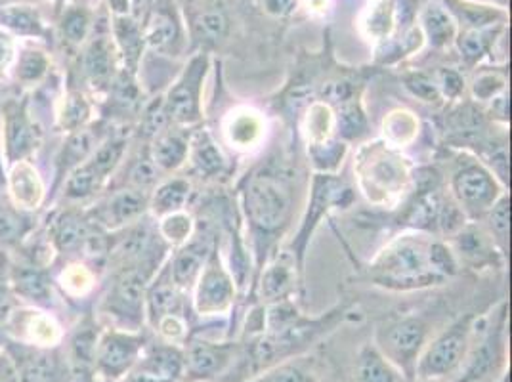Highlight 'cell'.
<instances>
[{"mask_svg":"<svg viewBox=\"0 0 512 382\" xmlns=\"http://www.w3.org/2000/svg\"><path fill=\"white\" fill-rule=\"evenodd\" d=\"M348 316V302H342L318 318L300 314L291 298L264 306L262 331L241 342V350L232 369L218 382L249 381L276 363L299 358L316 342L331 335Z\"/></svg>","mask_w":512,"mask_h":382,"instance_id":"obj_1","label":"cell"},{"mask_svg":"<svg viewBox=\"0 0 512 382\" xmlns=\"http://www.w3.org/2000/svg\"><path fill=\"white\" fill-rule=\"evenodd\" d=\"M295 178L285 159L272 155L249 170L237 186L241 213L255 251L256 276L270 262L279 239L293 222L297 203Z\"/></svg>","mask_w":512,"mask_h":382,"instance_id":"obj_2","label":"cell"},{"mask_svg":"<svg viewBox=\"0 0 512 382\" xmlns=\"http://www.w3.org/2000/svg\"><path fill=\"white\" fill-rule=\"evenodd\" d=\"M459 274L448 241L423 232L392 239L367 266L369 281L388 291H419L442 285Z\"/></svg>","mask_w":512,"mask_h":382,"instance_id":"obj_3","label":"cell"},{"mask_svg":"<svg viewBox=\"0 0 512 382\" xmlns=\"http://www.w3.org/2000/svg\"><path fill=\"white\" fill-rule=\"evenodd\" d=\"M480 321L482 318L478 314L469 312L449 323L440 335L428 340L417 361L415 379L448 381V377L459 373L476 339Z\"/></svg>","mask_w":512,"mask_h":382,"instance_id":"obj_4","label":"cell"},{"mask_svg":"<svg viewBox=\"0 0 512 382\" xmlns=\"http://www.w3.org/2000/svg\"><path fill=\"white\" fill-rule=\"evenodd\" d=\"M451 199L470 222H480L482 216L505 195L493 170L482 161L461 155L449 180Z\"/></svg>","mask_w":512,"mask_h":382,"instance_id":"obj_5","label":"cell"},{"mask_svg":"<svg viewBox=\"0 0 512 382\" xmlns=\"http://www.w3.org/2000/svg\"><path fill=\"white\" fill-rule=\"evenodd\" d=\"M161 260H146L121 268L106 298V312L125 331H140L146 319V291L161 270Z\"/></svg>","mask_w":512,"mask_h":382,"instance_id":"obj_6","label":"cell"},{"mask_svg":"<svg viewBox=\"0 0 512 382\" xmlns=\"http://www.w3.org/2000/svg\"><path fill=\"white\" fill-rule=\"evenodd\" d=\"M428 331L427 319L421 316L386 319L377 327L373 344L400 371L404 381H413L417 361L427 346Z\"/></svg>","mask_w":512,"mask_h":382,"instance_id":"obj_7","label":"cell"},{"mask_svg":"<svg viewBox=\"0 0 512 382\" xmlns=\"http://www.w3.org/2000/svg\"><path fill=\"white\" fill-rule=\"evenodd\" d=\"M354 201V190L348 186V182L337 174H325L316 172L312 178V190H310V203L300 222L299 232L291 243V256L295 258L297 270L302 274L304 270V258L306 249L314 232L323 220V216L331 213L333 209L348 207Z\"/></svg>","mask_w":512,"mask_h":382,"instance_id":"obj_8","label":"cell"},{"mask_svg":"<svg viewBox=\"0 0 512 382\" xmlns=\"http://www.w3.org/2000/svg\"><path fill=\"white\" fill-rule=\"evenodd\" d=\"M209 73V58L197 54L182 69L178 79L161 100L167 123L172 127L192 128L203 123V83Z\"/></svg>","mask_w":512,"mask_h":382,"instance_id":"obj_9","label":"cell"},{"mask_svg":"<svg viewBox=\"0 0 512 382\" xmlns=\"http://www.w3.org/2000/svg\"><path fill=\"white\" fill-rule=\"evenodd\" d=\"M241 350L239 340H218L192 333L182 344V382H218L234 365Z\"/></svg>","mask_w":512,"mask_h":382,"instance_id":"obj_10","label":"cell"},{"mask_svg":"<svg viewBox=\"0 0 512 382\" xmlns=\"http://www.w3.org/2000/svg\"><path fill=\"white\" fill-rule=\"evenodd\" d=\"M193 312L201 318H220L234 308L235 281L230 268L220 255V245L214 247L207 264L193 285Z\"/></svg>","mask_w":512,"mask_h":382,"instance_id":"obj_11","label":"cell"},{"mask_svg":"<svg viewBox=\"0 0 512 382\" xmlns=\"http://www.w3.org/2000/svg\"><path fill=\"white\" fill-rule=\"evenodd\" d=\"M146 346V337L140 331L109 329L98 339L94 365L107 381L125 379Z\"/></svg>","mask_w":512,"mask_h":382,"instance_id":"obj_12","label":"cell"},{"mask_svg":"<svg viewBox=\"0 0 512 382\" xmlns=\"http://www.w3.org/2000/svg\"><path fill=\"white\" fill-rule=\"evenodd\" d=\"M216 245H218V239L211 232V226L207 222L205 224L199 222L193 228L190 239L178 245V251L167 262L171 279L178 289H182L184 293L192 291L197 277L201 274L203 266L207 264Z\"/></svg>","mask_w":512,"mask_h":382,"instance_id":"obj_13","label":"cell"},{"mask_svg":"<svg viewBox=\"0 0 512 382\" xmlns=\"http://www.w3.org/2000/svg\"><path fill=\"white\" fill-rule=\"evenodd\" d=\"M449 247L457 258L459 266H469L472 270L482 268H503L505 253L495 245L491 235L478 222L467 220L455 234L449 235Z\"/></svg>","mask_w":512,"mask_h":382,"instance_id":"obj_14","label":"cell"},{"mask_svg":"<svg viewBox=\"0 0 512 382\" xmlns=\"http://www.w3.org/2000/svg\"><path fill=\"white\" fill-rule=\"evenodd\" d=\"M184 354L182 346L159 342L146 346L123 382H182Z\"/></svg>","mask_w":512,"mask_h":382,"instance_id":"obj_15","label":"cell"},{"mask_svg":"<svg viewBox=\"0 0 512 382\" xmlns=\"http://www.w3.org/2000/svg\"><path fill=\"white\" fill-rule=\"evenodd\" d=\"M297 276H300V272L297 270L295 258L291 253H283L260 270L253 283V293L258 291L262 306L287 300L295 293Z\"/></svg>","mask_w":512,"mask_h":382,"instance_id":"obj_16","label":"cell"},{"mask_svg":"<svg viewBox=\"0 0 512 382\" xmlns=\"http://www.w3.org/2000/svg\"><path fill=\"white\" fill-rule=\"evenodd\" d=\"M150 205V191L125 188L115 191L102 209L96 213L98 224L106 226L109 230H117L128 224L138 222L144 214L148 213Z\"/></svg>","mask_w":512,"mask_h":382,"instance_id":"obj_17","label":"cell"},{"mask_svg":"<svg viewBox=\"0 0 512 382\" xmlns=\"http://www.w3.org/2000/svg\"><path fill=\"white\" fill-rule=\"evenodd\" d=\"M8 356L14 361L22 382H58L62 377L58 356L48 350L10 346Z\"/></svg>","mask_w":512,"mask_h":382,"instance_id":"obj_18","label":"cell"},{"mask_svg":"<svg viewBox=\"0 0 512 382\" xmlns=\"http://www.w3.org/2000/svg\"><path fill=\"white\" fill-rule=\"evenodd\" d=\"M190 134L184 128L172 127L159 130L151 138L150 155L161 172H174L188 161Z\"/></svg>","mask_w":512,"mask_h":382,"instance_id":"obj_19","label":"cell"},{"mask_svg":"<svg viewBox=\"0 0 512 382\" xmlns=\"http://www.w3.org/2000/svg\"><path fill=\"white\" fill-rule=\"evenodd\" d=\"M188 161L192 163L193 170L201 178H218L228 169V161L218 148L211 130L205 127L195 128L190 132V151Z\"/></svg>","mask_w":512,"mask_h":382,"instance_id":"obj_20","label":"cell"},{"mask_svg":"<svg viewBox=\"0 0 512 382\" xmlns=\"http://www.w3.org/2000/svg\"><path fill=\"white\" fill-rule=\"evenodd\" d=\"M6 155L10 163H20L37 146V130L29 121L25 106L10 104L6 109Z\"/></svg>","mask_w":512,"mask_h":382,"instance_id":"obj_21","label":"cell"},{"mask_svg":"<svg viewBox=\"0 0 512 382\" xmlns=\"http://www.w3.org/2000/svg\"><path fill=\"white\" fill-rule=\"evenodd\" d=\"M190 195H192L190 180L180 178V176L163 180L150 193L148 211H151L157 218L180 213V211H184L186 203L190 201Z\"/></svg>","mask_w":512,"mask_h":382,"instance_id":"obj_22","label":"cell"},{"mask_svg":"<svg viewBox=\"0 0 512 382\" xmlns=\"http://www.w3.org/2000/svg\"><path fill=\"white\" fill-rule=\"evenodd\" d=\"M86 79L94 88H109L115 81V58L113 48L106 37L88 44L83 56Z\"/></svg>","mask_w":512,"mask_h":382,"instance_id":"obj_23","label":"cell"},{"mask_svg":"<svg viewBox=\"0 0 512 382\" xmlns=\"http://www.w3.org/2000/svg\"><path fill=\"white\" fill-rule=\"evenodd\" d=\"M354 375H356V382L404 381L400 371L384 358L381 350L373 342H367L360 350Z\"/></svg>","mask_w":512,"mask_h":382,"instance_id":"obj_24","label":"cell"},{"mask_svg":"<svg viewBox=\"0 0 512 382\" xmlns=\"http://www.w3.org/2000/svg\"><path fill=\"white\" fill-rule=\"evenodd\" d=\"M144 41L157 52H167V54L178 52V46L182 43V33H180V25L169 10L157 8L144 33Z\"/></svg>","mask_w":512,"mask_h":382,"instance_id":"obj_25","label":"cell"},{"mask_svg":"<svg viewBox=\"0 0 512 382\" xmlns=\"http://www.w3.org/2000/svg\"><path fill=\"white\" fill-rule=\"evenodd\" d=\"M113 35L119 44V50L123 52L125 58V65H127L128 75L134 77L140 60H142V50H144V33L138 27V23L130 20L127 16H117L115 23H113Z\"/></svg>","mask_w":512,"mask_h":382,"instance_id":"obj_26","label":"cell"},{"mask_svg":"<svg viewBox=\"0 0 512 382\" xmlns=\"http://www.w3.org/2000/svg\"><path fill=\"white\" fill-rule=\"evenodd\" d=\"M106 180V174L90 159H86L85 163H81L79 167H75L67 174V182L64 186L65 197L71 201H83L100 190Z\"/></svg>","mask_w":512,"mask_h":382,"instance_id":"obj_27","label":"cell"},{"mask_svg":"<svg viewBox=\"0 0 512 382\" xmlns=\"http://www.w3.org/2000/svg\"><path fill=\"white\" fill-rule=\"evenodd\" d=\"M228 33V18L220 6H207L192 20V35L201 46H214Z\"/></svg>","mask_w":512,"mask_h":382,"instance_id":"obj_28","label":"cell"},{"mask_svg":"<svg viewBox=\"0 0 512 382\" xmlns=\"http://www.w3.org/2000/svg\"><path fill=\"white\" fill-rule=\"evenodd\" d=\"M90 224L85 216L79 213H64L54 226V243L62 253H71L75 249H83L86 237L90 234Z\"/></svg>","mask_w":512,"mask_h":382,"instance_id":"obj_29","label":"cell"},{"mask_svg":"<svg viewBox=\"0 0 512 382\" xmlns=\"http://www.w3.org/2000/svg\"><path fill=\"white\" fill-rule=\"evenodd\" d=\"M0 25L27 37H43L44 25L41 16L25 4H8L0 8Z\"/></svg>","mask_w":512,"mask_h":382,"instance_id":"obj_30","label":"cell"},{"mask_svg":"<svg viewBox=\"0 0 512 382\" xmlns=\"http://www.w3.org/2000/svg\"><path fill=\"white\" fill-rule=\"evenodd\" d=\"M96 144H98V136H94V132L86 128L77 130L62 149V155L58 161L60 176L69 174L75 167L85 163L86 159L92 155V151L96 149Z\"/></svg>","mask_w":512,"mask_h":382,"instance_id":"obj_31","label":"cell"},{"mask_svg":"<svg viewBox=\"0 0 512 382\" xmlns=\"http://www.w3.org/2000/svg\"><path fill=\"white\" fill-rule=\"evenodd\" d=\"M482 222H486L484 228L495 241V245L507 255L509 237H511V199L507 193L482 216Z\"/></svg>","mask_w":512,"mask_h":382,"instance_id":"obj_32","label":"cell"},{"mask_svg":"<svg viewBox=\"0 0 512 382\" xmlns=\"http://www.w3.org/2000/svg\"><path fill=\"white\" fill-rule=\"evenodd\" d=\"M245 382H318L312 369L302 363V358L281 361Z\"/></svg>","mask_w":512,"mask_h":382,"instance_id":"obj_33","label":"cell"},{"mask_svg":"<svg viewBox=\"0 0 512 382\" xmlns=\"http://www.w3.org/2000/svg\"><path fill=\"white\" fill-rule=\"evenodd\" d=\"M226 134H228V140H230L232 148H253L262 136V121L256 117V113H253V111L237 113L235 117L230 119Z\"/></svg>","mask_w":512,"mask_h":382,"instance_id":"obj_34","label":"cell"},{"mask_svg":"<svg viewBox=\"0 0 512 382\" xmlns=\"http://www.w3.org/2000/svg\"><path fill=\"white\" fill-rule=\"evenodd\" d=\"M14 287L22 297L27 300H35V302H44L52 295L48 277L43 270H39L35 266L16 268L14 270Z\"/></svg>","mask_w":512,"mask_h":382,"instance_id":"obj_35","label":"cell"},{"mask_svg":"<svg viewBox=\"0 0 512 382\" xmlns=\"http://www.w3.org/2000/svg\"><path fill=\"white\" fill-rule=\"evenodd\" d=\"M495 31L486 29V27H478V29H469L459 37V52L461 58L469 65H476L480 62V58L484 54H488L491 43L495 41Z\"/></svg>","mask_w":512,"mask_h":382,"instance_id":"obj_36","label":"cell"},{"mask_svg":"<svg viewBox=\"0 0 512 382\" xmlns=\"http://www.w3.org/2000/svg\"><path fill=\"white\" fill-rule=\"evenodd\" d=\"M310 157L314 167L318 172H325V174H335V170L341 167L344 153H346V142L341 140H321V142H314L310 148Z\"/></svg>","mask_w":512,"mask_h":382,"instance_id":"obj_37","label":"cell"},{"mask_svg":"<svg viewBox=\"0 0 512 382\" xmlns=\"http://www.w3.org/2000/svg\"><path fill=\"white\" fill-rule=\"evenodd\" d=\"M423 22L430 44L436 48L448 44L455 35V25L451 22L448 12H444L440 6H428L423 14Z\"/></svg>","mask_w":512,"mask_h":382,"instance_id":"obj_38","label":"cell"},{"mask_svg":"<svg viewBox=\"0 0 512 382\" xmlns=\"http://www.w3.org/2000/svg\"><path fill=\"white\" fill-rule=\"evenodd\" d=\"M14 193L25 207H35L43 195L41 182L31 167L20 165L14 172Z\"/></svg>","mask_w":512,"mask_h":382,"instance_id":"obj_39","label":"cell"},{"mask_svg":"<svg viewBox=\"0 0 512 382\" xmlns=\"http://www.w3.org/2000/svg\"><path fill=\"white\" fill-rule=\"evenodd\" d=\"M193 228H195V224H193L192 216L180 211V213L165 216L157 230L169 245H182L184 241L190 239Z\"/></svg>","mask_w":512,"mask_h":382,"instance_id":"obj_40","label":"cell"},{"mask_svg":"<svg viewBox=\"0 0 512 382\" xmlns=\"http://www.w3.org/2000/svg\"><path fill=\"white\" fill-rule=\"evenodd\" d=\"M90 16L83 8H69L62 18V33L71 44H81L88 35Z\"/></svg>","mask_w":512,"mask_h":382,"instance_id":"obj_41","label":"cell"},{"mask_svg":"<svg viewBox=\"0 0 512 382\" xmlns=\"http://www.w3.org/2000/svg\"><path fill=\"white\" fill-rule=\"evenodd\" d=\"M406 81V88L417 96L419 100L423 102H430V104H436L442 100V94H440V88L436 85L434 77L428 75V73H411L404 77Z\"/></svg>","mask_w":512,"mask_h":382,"instance_id":"obj_42","label":"cell"},{"mask_svg":"<svg viewBox=\"0 0 512 382\" xmlns=\"http://www.w3.org/2000/svg\"><path fill=\"white\" fill-rule=\"evenodd\" d=\"M46 69H48V60L43 52L27 50V52H23L22 58L18 62V79L23 83H35V81L43 79Z\"/></svg>","mask_w":512,"mask_h":382,"instance_id":"obj_43","label":"cell"},{"mask_svg":"<svg viewBox=\"0 0 512 382\" xmlns=\"http://www.w3.org/2000/svg\"><path fill=\"white\" fill-rule=\"evenodd\" d=\"M90 115V107L86 104L85 98L81 94H71L67 98V104L64 107L62 123L67 130L77 132L85 127L86 119Z\"/></svg>","mask_w":512,"mask_h":382,"instance_id":"obj_44","label":"cell"},{"mask_svg":"<svg viewBox=\"0 0 512 382\" xmlns=\"http://www.w3.org/2000/svg\"><path fill=\"white\" fill-rule=\"evenodd\" d=\"M96 344H98V333H94V327H85V329L77 331V335L71 340L73 358L79 361L81 365L94 363Z\"/></svg>","mask_w":512,"mask_h":382,"instance_id":"obj_45","label":"cell"},{"mask_svg":"<svg viewBox=\"0 0 512 382\" xmlns=\"http://www.w3.org/2000/svg\"><path fill=\"white\" fill-rule=\"evenodd\" d=\"M27 230L22 216L12 209L0 207V243H16Z\"/></svg>","mask_w":512,"mask_h":382,"instance_id":"obj_46","label":"cell"},{"mask_svg":"<svg viewBox=\"0 0 512 382\" xmlns=\"http://www.w3.org/2000/svg\"><path fill=\"white\" fill-rule=\"evenodd\" d=\"M434 81L440 88V94L442 98L446 100H459V96L463 94L465 90V79L461 73H457L455 69H440L436 75H434Z\"/></svg>","mask_w":512,"mask_h":382,"instance_id":"obj_47","label":"cell"},{"mask_svg":"<svg viewBox=\"0 0 512 382\" xmlns=\"http://www.w3.org/2000/svg\"><path fill=\"white\" fill-rule=\"evenodd\" d=\"M472 92L478 100H493L499 96V92H505V79H499L495 75H482L472 86Z\"/></svg>","mask_w":512,"mask_h":382,"instance_id":"obj_48","label":"cell"},{"mask_svg":"<svg viewBox=\"0 0 512 382\" xmlns=\"http://www.w3.org/2000/svg\"><path fill=\"white\" fill-rule=\"evenodd\" d=\"M0 382H22L20 373L8 354L0 356Z\"/></svg>","mask_w":512,"mask_h":382,"instance_id":"obj_49","label":"cell"},{"mask_svg":"<svg viewBox=\"0 0 512 382\" xmlns=\"http://www.w3.org/2000/svg\"><path fill=\"white\" fill-rule=\"evenodd\" d=\"M12 56H14V41L8 33L0 29V71L10 64Z\"/></svg>","mask_w":512,"mask_h":382,"instance_id":"obj_50","label":"cell"},{"mask_svg":"<svg viewBox=\"0 0 512 382\" xmlns=\"http://www.w3.org/2000/svg\"><path fill=\"white\" fill-rule=\"evenodd\" d=\"M266 4V10L270 14H276V16H287L295 10V4L297 0H264Z\"/></svg>","mask_w":512,"mask_h":382,"instance_id":"obj_51","label":"cell"},{"mask_svg":"<svg viewBox=\"0 0 512 382\" xmlns=\"http://www.w3.org/2000/svg\"><path fill=\"white\" fill-rule=\"evenodd\" d=\"M10 316H12V300L6 291L0 289V325L6 323Z\"/></svg>","mask_w":512,"mask_h":382,"instance_id":"obj_52","label":"cell"},{"mask_svg":"<svg viewBox=\"0 0 512 382\" xmlns=\"http://www.w3.org/2000/svg\"><path fill=\"white\" fill-rule=\"evenodd\" d=\"M402 382H448V381H438V379H413V381H402Z\"/></svg>","mask_w":512,"mask_h":382,"instance_id":"obj_53","label":"cell"},{"mask_svg":"<svg viewBox=\"0 0 512 382\" xmlns=\"http://www.w3.org/2000/svg\"><path fill=\"white\" fill-rule=\"evenodd\" d=\"M10 2H16V0H0V8H2V6H8Z\"/></svg>","mask_w":512,"mask_h":382,"instance_id":"obj_54","label":"cell"}]
</instances>
